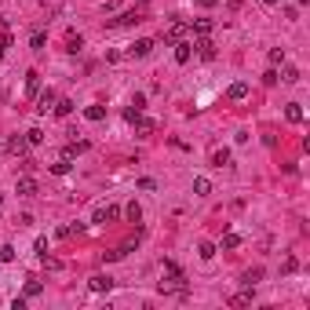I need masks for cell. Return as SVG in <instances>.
Returning <instances> with one entry per match:
<instances>
[{"label": "cell", "instance_id": "22", "mask_svg": "<svg viewBox=\"0 0 310 310\" xmlns=\"http://www.w3.org/2000/svg\"><path fill=\"white\" fill-rule=\"evenodd\" d=\"M124 215H128V223H139V219H143V208H139V201H131L128 208H124Z\"/></svg>", "mask_w": 310, "mask_h": 310}, {"label": "cell", "instance_id": "29", "mask_svg": "<svg viewBox=\"0 0 310 310\" xmlns=\"http://www.w3.org/2000/svg\"><path fill=\"white\" fill-rule=\"evenodd\" d=\"M51 172H55V175H66V172H70V161H66V157H59V161L51 164Z\"/></svg>", "mask_w": 310, "mask_h": 310}, {"label": "cell", "instance_id": "25", "mask_svg": "<svg viewBox=\"0 0 310 310\" xmlns=\"http://www.w3.org/2000/svg\"><path fill=\"white\" fill-rule=\"evenodd\" d=\"M26 143H30V146H40V143H44V131H40V128H30V131H26Z\"/></svg>", "mask_w": 310, "mask_h": 310}, {"label": "cell", "instance_id": "10", "mask_svg": "<svg viewBox=\"0 0 310 310\" xmlns=\"http://www.w3.org/2000/svg\"><path fill=\"white\" fill-rule=\"evenodd\" d=\"M37 91H40V73L30 70L26 73V95H37Z\"/></svg>", "mask_w": 310, "mask_h": 310}, {"label": "cell", "instance_id": "17", "mask_svg": "<svg viewBox=\"0 0 310 310\" xmlns=\"http://www.w3.org/2000/svg\"><path fill=\"white\" fill-rule=\"evenodd\" d=\"M285 117L292 120V124H299V120H303V106H299V102H288V110H285Z\"/></svg>", "mask_w": 310, "mask_h": 310}, {"label": "cell", "instance_id": "7", "mask_svg": "<svg viewBox=\"0 0 310 310\" xmlns=\"http://www.w3.org/2000/svg\"><path fill=\"white\" fill-rule=\"evenodd\" d=\"M15 194H18V197H33V194H37V179H30V175H22V179L15 183Z\"/></svg>", "mask_w": 310, "mask_h": 310}, {"label": "cell", "instance_id": "6", "mask_svg": "<svg viewBox=\"0 0 310 310\" xmlns=\"http://www.w3.org/2000/svg\"><path fill=\"white\" fill-rule=\"evenodd\" d=\"M194 48H197V55H201L204 62H212V59H215V44L208 40V37H197V44H194Z\"/></svg>", "mask_w": 310, "mask_h": 310}, {"label": "cell", "instance_id": "42", "mask_svg": "<svg viewBox=\"0 0 310 310\" xmlns=\"http://www.w3.org/2000/svg\"><path fill=\"white\" fill-rule=\"evenodd\" d=\"M0 303H4V299H0Z\"/></svg>", "mask_w": 310, "mask_h": 310}, {"label": "cell", "instance_id": "33", "mask_svg": "<svg viewBox=\"0 0 310 310\" xmlns=\"http://www.w3.org/2000/svg\"><path fill=\"white\" fill-rule=\"evenodd\" d=\"M15 259V248L11 245H0V263H11Z\"/></svg>", "mask_w": 310, "mask_h": 310}, {"label": "cell", "instance_id": "27", "mask_svg": "<svg viewBox=\"0 0 310 310\" xmlns=\"http://www.w3.org/2000/svg\"><path fill=\"white\" fill-rule=\"evenodd\" d=\"M259 277H263V270L256 267V270H245V277H241V281H245V288H252V285H256Z\"/></svg>", "mask_w": 310, "mask_h": 310}, {"label": "cell", "instance_id": "39", "mask_svg": "<svg viewBox=\"0 0 310 310\" xmlns=\"http://www.w3.org/2000/svg\"><path fill=\"white\" fill-rule=\"evenodd\" d=\"M0 208H4V197H0Z\"/></svg>", "mask_w": 310, "mask_h": 310}, {"label": "cell", "instance_id": "23", "mask_svg": "<svg viewBox=\"0 0 310 310\" xmlns=\"http://www.w3.org/2000/svg\"><path fill=\"white\" fill-rule=\"evenodd\" d=\"M252 303V288L248 292H237V296H230V307H248Z\"/></svg>", "mask_w": 310, "mask_h": 310}, {"label": "cell", "instance_id": "3", "mask_svg": "<svg viewBox=\"0 0 310 310\" xmlns=\"http://www.w3.org/2000/svg\"><path fill=\"white\" fill-rule=\"evenodd\" d=\"M183 33H186V22H183V18H172V22H168V30H164V40L175 44V40H183Z\"/></svg>", "mask_w": 310, "mask_h": 310}, {"label": "cell", "instance_id": "40", "mask_svg": "<svg viewBox=\"0 0 310 310\" xmlns=\"http://www.w3.org/2000/svg\"><path fill=\"white\" fill-rule=\"evenodd\" d=\"M0 26H4V15H0Z\"/></svg>", "mask_w": 310, "mask_h": 310}, {"label": "cell", "instance_id": "5", "mask_svg": "<svg viewBox=\"0 0 310 310\" xmlns=\"http://www.w3.org/2000/svg\"><path fill=\"white\" fill-rule=\"evenodd\" d=\"M88 288L102 296V292H110V288H114V277H110V274H95V277L88 281Z\"/></svg>", "mask_w": 310, "mask_h": 310}, {"label": "cell", "instance_id": "13", "mask_svg": "<svg viewBox=\"0 0 310 310\" xmlns=\"http://www.w3.org/2000/svg\"><path fill=\"white\" fill-rule=\"evenodd\" d=\"M139 11H143V7H139ZM139 11H124L120 18H114L110 26H135V22H143V18H139Z\"/></svg>", "mask_w": 310, "mask_h": 310}, {"label": "cell", "instance_id": "31", "mask_svg": "<svg viewBox=\"0 0 310 310\" xmlns=\"http://www.w3.org/2000/svg\"><path fill=\"white\" fill-rule=\"evenodd\" d=\"M263 84H267V88H274V84H277V70H274V66L263 73Z\"/></svg>", "mask_w": 310, "mask_h": 310}, {"label": "cell", "instance_id": "36", "mask_svg": "<svg viewBox=\"0 0 310 310\" xmlns=\"http://www.w3.org/2000/svg\"><path fill=\"white\" fill-rule=\"evenodd\" d=\"M139 114H143V110H135V106H128V110H124V120H128V124H135V120H139Z\"/></svg>", "mask_w": 310, "mask_h": 310}, {"label": "cell", "instance_id": "30", "mask_svg": "<svg viewBox=\"0 0 310 310\" xmlns=\"http://www.w3.org/2000/svg\"><path fill=\"white\" fill-rule=\"evenodd\" d=\"M237 245H241L237 233H223V248H237Z\"/></svg>", "mask_w": 310, "mask_h": 310}, {"label": "cell", "instance_id": "8", "mask_svg": "<svg viewBox=\"0 0 310 310\" xmlns=\"http://www.w3.org/2000/svg\"><path fill=\"white\" fill-rule=\"evenodd\" d=\"M245 95H248V84L245 80H233L230 88H227V99H233V102H241Z\"/></svg>", "mask_w": 310, "mask_h": 310}, {"label": "cell", "instance_id": "11", "mask_svg": "<svg viewBox=\"0 0 310 310\" xmlns=\"http://www.w3.org/2000/svg\"><path fill=\"white\" fill-rule=\"evenodd\" d=\"M190 48H194V44H186V40H175V62H190Z\"/></svg>", "mask_w": 310, "mask_h": 310}, {"label": "cell", "instance_id": "14", "mask_svg": "<svg viewBox=\"0 0 310 310\" xmlns=\"http://www.w3.org/2000/svg\"><path fill=\"white\" fill-rule=\"evenodd\" d=\"M84 48V37L80 33H70V37H66V51H70V55H77Z\"/></svg>", "mask_w": 310, "mask_h": 310}, {"label": "cell", "instance_id": "37", "mask_svg": "<svg viewBox=\"0 0 310 310\" xmlns=\"http://www.w3.org/2000/svg\"><path fill=\"white\" fill-rule=\"evenodd\" d=\"M11 44V37H0V59H4V48Z\"/></svg>", "mask_w": 310, "mask_h": 310}, {"label": "cell", "instance_id": "26", "mask_svg": "<svg viewBox=\"0 0 310 310\" xmlns=\"http://www.w3.org/2000/svg\"><path fill=\"white\" fill-rule=\"evenodd\" d=\"M197 256H201V259H212V256H215V245H212V241H201V245H197Z\"/></svg>", "mask_w": 310, "mask_h": 310}, {"label": "cell", "instance_id": "41", "mask_svg": "<svg viewBox=\"0 0 310 310\" xmlns=\"http://www.w3.org/2000/svg\"><path fill=\"white\" fill-rule=\"evenodd\" d=\"M0 146H4V139H0Z\"/></svg>", "mask_w": 310, "mask_h": 310}, {"label": "cell", "instance_id": "34", "mask_svg": "<svg viewBox=\"0 0 310 310\" xmlns=\"http://www.w3.org/2000/svg\"><path fill=\"white\" fill-rule=\"evenodd\" d=\"M270 62H274V66L285 62V48H270Z\"/></svg>", "mask_w": 310, "mask_h": 310}, {"label": "cell", "instance_id": "28", "mask_svg": "<svg viewBox=\"0 0 310 310\" xmlns=\"http://www.w3.org/2000/svg\"><path fill=\"white\" fill-rule=\"evenodd\" d=\"M44 44H48V37H44V33H33L30 37V48L33 51H44Z\"/></svg>", "mask_w": 310, "mask_h": 310}, {"label": "cell", "instance_id": "2", "mask_svg": "<svg viewBox=\"0 0 310 310\" xmlns=\"http://www.w3.org/2000/svg\"><path fill=\"white\" fill-rule=\"evenodd\" d=\"M33 102H37V114H48V110H55V102H59V95H55L51 88H40L33 95Z\"/></svg>", "mask_w": 310, "mask_h": 310}, {"label": "cell", "instance_id": "32", "mask_svg": "<svg viewBox=\"0 0 310 310\" xmlns=\"http://www.w3.org/2000/svg\"><path fill=\"white\" fill-rule=\"evenodd\" d=\"M33 252L44 259V256H48V241H44V237H37V241H33Z\"/></svg>", "mask_w": 310, "mask_h": 310}, {"label": "cell", "instance_id": "9", "mask_svg": "<svg viewBox=\"0 0 310 310\" xmlns=\"http://www.w3.org/2000/svg\"><path fill=\"white\" fill-rule=\"evenodd\" d=\"M26 146H30V143H26V135H11V139L4 143L7 154H26Z\"/></svg>", "mask_w": 310, "mask_h": 310}, {"label": "cell", "instance_id": "24", "mask_svg": "<svg viewBox=\"0 0 310 310\" xmlns=\"http://www.w3.org/2000/svg\"><path fill=\"white\" fill-rule=\"evenodd\" d=\"M194 33H197V37H208V33H212V22H208V18H197V22H194Z\"/></svg>", "mask_w": 310, "mask_h": 310}, {"label": "cell", "instance_id": "1", "mask_svg": "<svg viewBox=\"0 0 310 310\" xmlns=\"http://www.w3.org/2000/svg\"><path fill=\"white\" fill-rule=\"evenodd\" d=\"M117 219H120L117 204H99V208L91 212V223H102V227H106V223H117Z\"/></svg>", "mask_w": 310, "mask_h": 310}, {"label": "cell", "instance_id": "38", "mask_svg": "<svg viewBox=\"0 0 310 310\" xmlns=\"http://www.w3.org/2000/svg\"><path fill=\"white\" fill-rule=\"evenodd\" d=\"M197 4H201V7H215L219 0H197Z\"/></svg>", "mask_w": 310, "mask_h": 310}, {"label": "cell", "instance_id": "18", "mask_svg": "<svg viewBox=\"0 0 310 310\" xmlns=\"http://www.w3.org/2000/svg\"><path fill=\"white\" fill-rule=\"evenodd\" d=\"M84 150H88V143H70V146L62 150V157H66V161H73V157H77V154H84Z\"/></svg>", "mask_w": 310, "mask_h": 310}, {"label": "cell", "instance_id": "12", "mask_svg": "<svg viewBox=\"0 0 310 310\" xmlns=\"http://www.w3.org/2000/svg\"><path fill=\"white\" fill-rule=\"evenodd\" d=\"M84 117H88L91 124H99V120H106V106H99V102H95V106H88V110H84Z\"/></svg>", "mask_w": 310, "mask_h": 310}, {"label": "cell", "instance_id": "15", "mask_svg": "<svg viewBox=\"0 0 310 310\" xmlns=\"http://www.w3.org/2000/svg\"><path fill=\"white\" fill-rule=\"evenodd\" d=\"M135 128H139V135H154V131H157V124H154V120H150V117H143V114H139Z\"/></svg>", "mask_w": 310, "mask_h": 310}, {"label": "cell", "instance_id": "16", "mask_svg": "<svg viewBox=\"0 0 310 310\" xmlns=\"http://www.w3.org/2000/svg\"><path fill=\"white\" fill-rule=\"evenodd\" d=\"M194 194H197V197H208V194H212V183L204 179V175H197V179H194Z\"/></svg>", "mask_w": 310, "mask_h": 310}, {"label": "cell", "instance_id": "35", "mask_svg": "<svg viewBox=\"0 0 310 310\" xmlns=\"http://www.w3.org/2000/svg\"><path fill=\"white\" fill-rule=\"evenodd\" d=\"M40 288H44L40 281H26V296H40Z\"/></svg>", "mask_w": 310, "mask_h": 310}, {"label": "cell", "instance_id": "4", "mask_svg": "<svg viewBox=\"0 0 310 310\" xmlns=\"http://www.w3.org/2000/svg\"><path fill=\"white\" fill-rule=\"evenodd\" d=\"M150 51H154V40H150V37H143V40H135V44L128 48V55H131V59H146Z\"/></svg>", "mask_w": 310, "mask_h": 310}, {"label": "cell", "instance_id": "21", "mask_svg": "<svg viewBox=\"0 0 310 310\" xmlns=\"http://www.w3.org/2000/svg\"><path fill=\"white\" fill-rule=\"evenodd\" d=\"M212 164H215V168L230 164V150H227V146H223V150H215V154H212Z\"/></svg>", "mask_w": 310, "mask_h": 310}, {"label": "cell", "instance_id": "20", "mask_svg": "<svg viewBox=\"0 0 310 310\" xmlns=\"http://www.w3.org/2000/svg\"><path fill=\"white\" fill-rule=\"evenodd\" d=\"M73 114V102L70 99H59V102H55V117H70Z\"/></svg>", "mask_w": 310, "mask_h": 310}, {"label": "cell", "instance_id": "19", "mask_svg": "<svg viewBox=\"0 0 310 310\" xmlns=\"http://www.w3.org/2000/svg\"><path fill=\"white\" fill-rule=\"evenodd\" d=\"M277 80H285V84H296V80H299V70H296V66H285V70L277 73Z\"/></svg>", "mask_w": 310, "mask_h": 310}]
</instances>
